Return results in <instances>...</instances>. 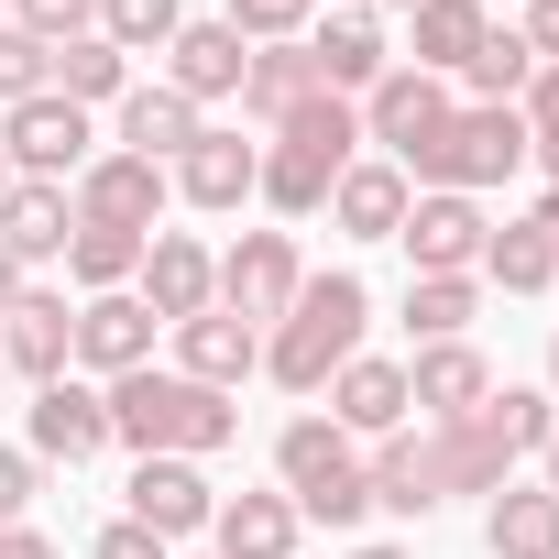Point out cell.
Listing matches in <instances>:
<instances>
[{
	"label": "cell",
	"mask_w": 559,
	"mask_h": 559,
	"mask_svg": "<svg viewBox=\"0 0 559 559\" xmlns=\"http://www.w3.org/2000/svg\"><path fill=\"white\" fill-rule=\"evenodd\" d=\"M110 395V439L132 450V461H209V450H230L241 439V406L230 395H209V384H187V373H121V384H99Z\"/></svg>",
	"instance_id": "1"
},
{
	"label": "cell",
	"mask_w": 559,
	"mask_h": 559,
	"mask_svg": "<svg viewBox=\"0 0 559 559\" xmlns=\"http://www.w3.org/2000/svg\"><path fill=\"white\" fill-rule=\"evenodd\" d=\"M362 330H373L362 274H352V263H341V274H308V286H297V308L263 330V373L286 384V395H330V373L362 352Z\"/></svg>",
	"instance_id": "2"
},
{
	"label": "cell",
	"mask_w": 559,
	"mask_h": 559,
	"mask_svg": "<svg viewBox=\"0 0 559 559\" xmlns=\"http://www.w3.org/2000/svg\"><path fill=\"white\" fill-rule=\"evenodd\" d=\"M515 165H526V121H515V110H472V99H461V110L439 121V143H417V154H406V187L483 198V187H504Z\"/></svg>",
	"instance_id": "3"
},
{
	"label": "cell",
	"mask_w": 559,
	"mask_h": 559,
	"mask_svg": "<svg viewBox=\"0 0 559 559\" xmlns=\"http://www.w3.org/2000/svg\"><path fill=\"white\" fill-rule=\"evenodd\" d=\"M450 110H461L450 78H428V67H384V78L362 88V143H384V165H406L417 143H439Z\"/></svg>",
	"instance_id": "4"
},
{
	"label": "cell",
	"mask_w": 559,
	"mask_h": 559,
	"mask_svg": "<svg viewBox=\"0 0 559 559\" xmlns=\"http://www.w3.org/2000/svg\"><path fill=\"white\" fill-rule=\"evenodd\" d=\"M297 286H308V274H297V241H286V230H241V241L219 252V308H230V319H252V330L286 319V308H297Z\"/></svg>",
	"instance_id": "5"
},
{
	"label": "cell",
	"mask_w": 559,
	"mask_h": 559,
	"mask_svg": "<svg viewBox=\"0 0 559 559\" xmlns=\"http://www.w3.org/2000/svg\"><path fill=\"white\" fill-rule=\"evenodd\" d=\"M0 154H12V176H45V187H67L88 154H99V132H88V110L78 99H23L12 121H0Z\"/></svg>",
	"instance_id": "6"
},
{
	"label": "cell",
	"mask_w": 559,
	"mask_h": 559,
	"mask_svg": "<svg viewBox=\"0 0 559 559\" xmlns=\"http://www.w3.org/2000/svg\"><path fill=\"white\" fill-rule=\"evenodd\" d=\"M165 198H176V176L143 165V154H88L78 187H67V209L78 219H110V230H165Z\"/></svg>",
	"instance_id": "7"
},
{
	"label": "cell",
	"mask_w": 559,
	"mask_h": 559,
	"mask_svg": "<svg viewBox=\"0 0 559 559\" xmlns=\"http://www.w3.org/2000/svg\"><path fill=\"white\" fill-rule=\"evenodd\" d=\"M406 263L417 274H483V241H493V219H483V198H450V187H417L406 198Z\"/></svg>",
	"instance_id": "8"
},
{
	"label": "cell",
	"mask_w": 559,
	"mask_h": 559,
	"mask_svg": "<svg viewBox=\"0 0 559 559\" xmlns=\"http://www.w3.org/2000/svg\"><path fill=\"white\" fill-rule=\"evenodd\" d=\"M132 297L176 330V319H198V308H219V252L198 241V230H154L143 241V274H132Z\"/></svg>",
	"instance_id": "9"
},
{
	"label": "cell",
	"mask_w": 559,
	"mask_h": 559,
	"mask_svg": "<svg viewBox=\"0 0 559 559\" xmlns=\"http://www.w3.org/2000/svg\"><path fill=\"white\" fill-rule=\"evenodd\" d=\"M0 362H12L23 384H56V373L78 362V308H67L56 286H23L12 308H0Z\"/></svg>",
	"instance_id": "10"
},
{
	"label": "cell",
	"mask_w": 559,
	"mask_h": 559,
	"mask_svg": "<svg viewBox=\"0 0 559 559\" xmlns=\"http://www.w3.org/2000/svg\"><path fill=\"white\" fill-rule=\"evenodd\" d=\"M110 450V395L99 384H78V373H56V384H34V461H99Z\"/></svg>",
	"instance_id": "11"
},
{
	"label": "cell",
	"mask_w": 559,
	"mask_h": 559,
	"mask_svg": "<svg viewBox=\"0 0 559 559\" xmlns=\"http://www.w3.org/2000/svg\"><path fill=\"white\" fill-rule=\"evenodd\" d=\"M209 515H219V493H209L198 461H132V526L187 548V537H209Z\"/></svg>",
	"instance_id": "12"
},
{
	"label": "cell",
	"mask_w": 559,
	"mask_h": 559,
	"mask_svg": "<svg viewBox=\"0 0 559 559\" xmlns=\"http://www.w3.org/2000/svg\"><path fill=\"white\" fill-rule=\"evenodd\" d=\"M154 330H165V319H154L132 286H121V297H88V308H78V362H88L99 384H121V373L154 362Z\"/></svg>",
	"instance_id": "13"
},
{
	"label": "cell",
	"mask_w": 559,
	"mask_h": 559,
	"mask_svg": "<svg viewBox=\"0 0 559 559\" xmlns=\"http://www.w3.org/2000/svg\"><path fill=\"white\" fill-rule=\"evenodd\" d=\"M176 373L209 384V395H230L241 373H263V330L230 319V308H198V319H176Z\"/></svg>",
	"instance_id": "14"
},
{
	"label": "cell",
	"mask_w": 559,
	"mask_h": 559,
	"mask_svg": "<svg viewBox=\"0 0 559 559\" xmlns=\"http://www.w3.org/2000/svg\"><path fill=\"white\" fill-rule=\"evenodd\" d=\"M483 395H493V362H483L472 341H428V352L406 362V406H417L428 428H461Z\"/></svg>",
	"instance_id": "15"
},
{
	"label": "cell",
	"mask_w": 559,
	"mask_h": 559,
	"mask_svg": "<svg viewBox=\"0 0 559 559\" xmlns=\"http://www.w3.org/2000/svg\"><path fill=\"white\" fill-rule=\"evenodd\" d=\"M384 67H395V45H384V23H373V12H330V23L308 34V78H319L330 99H362Z\"/></svg>",
	"instance_id": "16"
},
{
	"label": "cell",
	"mask_w": 559,
	"mask_h": 559,
	"mask_svg": "<svg viewBox=\"0 0 559 559\" xmlns=\"http://www.w3.org/2000/svg\"><path fill=\"white\" fill-rule=\"evenodd\" d=\"M241 67H252V45L230 34V23H176V45H165V88L176 99H241Z\"/></svg>",
	"instance_id": "17"
},
{
	"label": "cell",
	"mask_w": 559,
	"mask_h": 559,
	"mask_svg": "<svg viewBox=\"0 0 559 559\" xmlns=\"http://www.w3.org/2000/svg\"><path fill=\"white\" fill-rule=\"evenodd\" d=\"M417 406H406V362H373V352H352L341 373H330V428H352V439H395Z\"/></svg>",
	"instance_id": "18"
},
{
	"label": "cell",
	"mask_w": 559,
	"mask_h": 559,
	"mask_svg": "<svg viewBox=\"0 0 559 559\" xmlns=\"http://www.w3.org/2000/svg\"><path fill=\"white\" fill-rule=\"evenodd\" d=\"M373 504H395V515H439L450 504V461H439V439L428 428H395V439H373Z\"/></svg>",
	"instance_id": "19"
},
{
	"label": "cell",
	"mask_w": 559,
	"mask_h": 559,
	"mask_svg": "<svg viewBox=\"0 0 559 559\" xmlns=\"http://www.w3.org/2000/svg\"><path fill=\"white\" fill-rule=\"evenodd\" d=\"M67 230H78L67 187H45V176H12V187H0V252H12L23 274H34V263H67Z\"/></svg>",
	"instance_id": "20"
},
{
	"label": "cell",
	"mask_w": 559,
	"mask_h": 559,
	"mask_svg": "<svg viewBox=\"0 0 559 559\" xmlns=\"http://www.w3.org/2000/svg\"><path fill=\"white\" fill-rule=\"evenodd\" d=\"M198 132H209V110H198V99H176L165 78H132V88H121V154H143V165H176Z\"/></svg>",
	"instance_id": "21"
},
{
	"label": "cell",
	"mask_w": 559,
	"mask_h": 559,
	"mask_svg": "<svg viewBox=\"0 0 559 559\" xmlns=\"http://www.w3.org/2000/svg\"><path fill=\"white\" fill-rule=\"evenodd\" d=\"M252 176H263V154H252L241 132H219V121L176 154V198H187V209H209V219H219V209H241V198H252Z\"/></svg>",
	"instance_id": "22"
},
{
	"label": "cell",
	"mask_w": 559,
	"mask_h": 559,
	"mask_svg": "<svg viewBox=\"0 0 559 559\" xmlns=\"http://www.w3.org/2000/svg\"><path fill=\"white\" fill-rule=\"evenodd\" d=\"M406 198H417V187H406V165L352 154V165H341V187H330V219H341L352 241H395V230H406Z\"/></svg>",
	"instance_id": "23"
},
{
	"label": "cell",
	"mask_w": 559,
	"mask_h": 559,
	"mask_svg": "<svg viewBox=\"0 0 559 559\" xmlns=\"http://www.w3.org/2000/svg\"><path fill=\"white\" fill-rule=\"evenodd\" d=\"M297 504L286 493H219V515H209V559H297Z\"/></svg>",
	"instance_id": "24"
},
{
	"label": "cell",
	"mask_w": 559,
	"mask_h": 559,
	"mask_svg": "<svg viewBox=\"0 0 559 559\" xmlns=\"http://www.w3.org/2000/svg\"><path fill=\"white\" fill-rule=\"evenodd\" d=\"M493 34V12H483V0H417V12H406V67H428V78H461L472 67V45Z\"/></svg>",
	"instance_id": "25"
},
{
	"label": "cell",
	"mask_w": 559,
	"mask_h": 559,
	"mask_svg": "<svg viewBox=\"0 0 559 559\" xmlns=\"http://www.w3.org/2000/svg\"><path fill=\"white\" fill-rule=\"evenodd\" d=\"M274 472H286V504H297V493H319V483L362 472V439H352V428H330V417H286V439H274Z\"/></svg>",
	"instance_id": "26"
},
{
	"label": "cell",
	"mask_w": 559,
	"mask_h": 559,
	"mask_svg": "<svg viewBox=\"0 0 559 559\" xmlns=\"http://www.w3.org/2000/svg\"><path fill=\"white\" fill-rule=\"evenodd\" d=\"M483 548H493V559H559V493L504 483V493L483 504Z\"/></svg>",
	"instance_id": "27"
},
{
	"label": "cell",
	"mask_w": 559,
	"mask_h": 559,
	"mask_svg": "<svg viewBox=\"0 0 559 559\" xmlns=\"http://www.w3.org/2000/svg\"><path fill=\"white\" fill-rule=\"evenodd\" d=\"M143 241H154V230H110V219H78V230H67V274H78L88 297H121L132 274H143Z\"/></svg>",
	"instance_id": "28"
},
{
	"label": "cell",
	"mask_w": 559,
	"mask_h": 559,
	"mask_svg": "<svg viewBox=\"0 0 559 559\" xmlns=\"http://www.w3.org/2000/svg\"><path fill=\"white\" fill-rule=\"evenodd\" d=\"M526 78H537V45L504 23V34H483V45H472V67H461L450 88H472V110H515V99H526Z\"/></svg>",
	"instance_id": "29"
},
{
	"label": "cell",
	"mask_w": 559,
	"mask_h": 559,
	"mask_svg": "<svg viewBox=\"0 0 559 559\" xmlns=\"http://www.w3.org/2000/svg\"><path fill=\"white\" fill-rule=\"evenodd\" d=\"M472 428L515 461V450H548V439H559V406H548V384H493V395L472 406Z\"/></svg>",
	"instance_id": "30"
},
{
	"label": "cell",
	"mask_w": 559,
	"mask_h": 559,
	"mask_svg": "<svg viewBox=\"0 0 559 559\" xmlns=\"http://www.w3.org/2000/svg\"><path fill=\"white\" fill-rule=\"evenodd\" d=\"M330 187H341V165H330V154H308V143H263L252 198H274L286 219H308V209H330Z\"/></svg>",
	"instance_id": "31"
},
{
	"label": "cell",
	"mask_w": 559,
	"mask_h": 559,
	"mask_svg": "<svg viewBox=\"0 0 559 559\" xmlns=\"http://www.w3.org/2000/svg\"><path fill=\"white\" fill-rule=\"evenodd\" d=\"M121 88H132V56L110 45V34H78V45H56V99H78V110H121Z\"/></svg>",
	"instance_id": "32"
},
{
	"label": "cell",
	"mask_w": 559,
	"mask_h": 559,
	"mask_svg": "<svg viewBox=\"0 0 559 559\" xmlns=\"http://www.w3.org/2000/svg\"><path fill=\"white\" fill-rule=\"evenodd\" d=\"M483 274H493L504 297H548V286H559V252H548L537 219H504V230L483 241Z\"/></svg>",
	"instance_id": "33"
},
{
	"label": "cell",
	"mask_w": 559,
	"mask_h": 559,
	"mask_svg": "<svg viewBox=\"0 0 559 559\" xmlns=\"http://www.w3.org/2000/svg\"><path fill=\"white\" fill-rule=\"evenodd\" d=\"M472 308H483L472 274H406V330H417V352H428V341H472Z\"/></svg>",
	"instance_id": "34"
},
{
	"label": "cell",
	"mask_w": 559,
	"mask_h": 559,
	"mask_svg": "<svg viewBox=\"0 0 559 559\" xmlns=\"http://www.w3.org/2000/svg\"><path fill=\"white\" fill-rule=\"evenodd\" d=\"M274 143H308V154L352 165V154H362V99H330V88H308L286 121H274Z\"/></svg>",
	"instance_id": "35"
},
{
	"label": "cell",
	"mask_w": 559,
	"mask_h": 559,
	"mask_svg": "<svg viewBox=\"0 0 559 559\" xmlns=\"http://www.w3.org/2000/svg\"><path fill=\"white\" fill-rule=\"evenodd\" d=\"M308 88H319L308 78V45H252V67H241V110L252 121H286Z\"/></svg>",
	"instance_id": "36"
},
{
	"label": "cell",
	"mask_w": 559,
	"mask_h": 559,
	"mask_svg": "<svg viewBox=\"0 0 559 559\" xmlns=\"http://www.w3.org/2000/svg\"><path fill=\"white\" fill-rule=\"evenodd\" d=\"M176 23H187V0H99V34H110L121 56H165Z\"/></svg>",
	"instance_id": "37"
},
{
	"label": "cell",
	"mask_w": 559,
	"mask_h": 559,
	"mask_svg": "<svg viewBox=\"0 0 559 559\" xmlns=\"http://www.w3.org/2000/svg\"><path fill=\"white\" fill-rule=\"evenodd\" d=\"M439 439V461H450V493H504V450L461 417V428H428Z\"/></svg>",
	"instance_id": "38"
},
{
	"label": "cell",
	"mask_w": 559,
	"mask_h": 559,
	"mask_svg": "<svg viewBox=\"0 0 559 559\" xmlns=\"http://www.w3.org/2000/svg\"><path fill=\"white\" fill-rule=\"evenodd\" d=\"M45 88H56V45H34L23 23H0V99L23 110V99H45Z\"/></svg>",
	"instance_id": "39"
},
{
	"label": "cell",
	"mask_w": 559,
	"mask_h": 559,
	"mask_svg": "<svg viewBox=\"0 0 559 559\" xmlns=\"http://www.w3.org/2000/svg\"><path fill=\"white\" fill-rule=\"evenodd\" d=\"M308 12H319V0H230L219 23H230L241 45H308Z\"/></svg>",
	"instance_id": "40"
},
{
	"label": "cell",
	"mask_w": 559,
	"mask_h": 559,
	"mask_svg": "<svg viewBox=\"0 0 559 559\" xmlns=\"http://www.w3.org/2000/svg\"><path fill=\"white\" fill-rule=\"evenodd\" d=\"M12 23L34 45H78V34H99V0H12Z\"/></svg>",
	"instance_id": "41"
},
{
	"label": "cell",
	"mask_w": 559,
	"mask_h": 559,
	"mask_svg": "<svg viewBox=\"0 0 559 559\" xmlns=\"http://www.w3.org/2000/svg\"><path fill=\"white\" fill-rule=\"evenodd\" d=\"M297 515H308V526H362V515H373V472H341V483L297 493Z\"/></svg>",
	"instance_id": "42"
},
{
	"label": "cell",
	"mask_w": 559,
	"mask_h": 559,
	"mask_svg": "<svg viewBox=\"0 0 559 559\" xmlns=\"http://www.w3.org/2000/svg\"><path fill=\"white\" fill-rule=\"evenodd\" d=\"M34 493H45V461H34V450H0V526H23Z\"/></svg>",
	"instance_id": "43"
},
{
	"label": "cell",
	"mask_w": 559,
	"mask_h": 559,
	"mask_svg": "<svg viewBox=\"0 0 559 559\" xmlns=\"http://www.w3.org/2000/svg\"><path fill=\"white\" fill-rule=\"evenodd\" d=\"M88 559H176V548H165L154 526H132V515H121V526H99V548H88Z\"/></svg>",
	"instance_id": "44"
},
{
	"label": "cell",
	"mask_w": 559,
	"mask_h": 559,
	"mask_svg": "<svg viewBox=\"0 0 559 559\" xmlns=\"http://www.w3.org/2000/svg\"><path fill=\"white\" fill-rule=\"evenodd\" d=\"M526 45H537V67H559V0H526V23H515Z\"/></svg>",
	"instance_id": "45"
},
{
	"label": "cell",
	"mask_w": 559,
	"mask_h": 559,
	"mask_svg": "<svg viewBox=\"0 0 559 559\" xmlns=\"http://www.w3.org/2000/svg\"><path fill=\"white\" fill-rule=\"evenodd\" d=\"M0 559H56V537L45 526H0Z\"/></svg>",
	"instance_id": "46"
},
{
	"label": "cell",
	"mask_w": 559,
	"mask_h": 559,
	"mask_svg": "<svg viewBox=\"0 0 559 559\" xmlns=\"http://www.w3.org/2000/svg\"><path fill=\"white\" fill-rule=\"evenodd\" d=\"M526 219H537V230H548V252H559V187H548V198H537Z\"/></svg>",
	"instance_id": "47"
},
{
	"label": "cell",
	"mask_w": 559,
	"mask_h": 559,
	"mask_svg": "<svg viewBox=\"0 0 559 559\" xmlns=\"http://www.w3.org/2000/svg\"><path fill=\"white\" fill-rule=\"evenodd\" d=\"M23 286H34V274H23V263H12V252H0V308H12V297H23Z\"/></svg>",
	"instance_id": "48"
},
{
	"label": "cell",
	"mask_w": 559,
	"mask_h": 559,
	"mask_svg": "<svg viewBox=\"0 0 559 559\" xmlns=\"http://www.w3.org/2000/svg\"><path fill=\"white\" fill-rule=\"evenodd\" d=\"M526 165H548V187H559V132H548V143H526Z\"/></svg>",
	"instance_id": "49"
},
{
	"label": "cell",
	"mask_w": 559,
	"mask_h": 559,
	"mask_svg": "<svg viewBox=\"0 0 559 559\" xmlns=\"http://www.w3.org/2000/svg\"><path fill=\"white\" fill-rule=\"evenodd\" d=\"M537 493H559V439H548V450H537Z\"/></svg>",
	"instance_id": "50"
},
{
	"label": "cell",
	"mask_w": 559,
	"mask_h": 559,
	"mask_svg": "<svg viewBox=\"0 0 559 559\" xmlns=\"http://www.w3.org/2000/svg\"><path fill=\"white\" fill-rule=\"evenodd\" d=\"M548 406H559V341H548Z\"/></svg>",
	"instance_id": "51"
},
{
	"label": "cell",
	"mask_w": 559,
	"mask_h": 559,
	"mask_svg": "<svg viewBox=\"0 0 559 559\" xmlns=\"http://www.w3.org/2000/svg\"><path fill=\"white\" fill-rule=\"evenodd\" d=\"M352 559H406V548H352Z\"/></svg>",
	"instance_id": "52"
},
{
	"label": "cell",
	"mask_w": 559,
	"mask_h": 559,
	"mask_svg": "<svg viewBox=\"0 0 559 559\" xmlns=\"http://www.w3.org/2000/svg\"><path fill=\"white\" fill-rule=\"evenodd\" d=\"M0 187H12V154H0Z\"/></svg>",
	"instance_id": "53"
},
{
	"label": "cell",
	"mask_w": 559,
	"mask_h": 559,
	"mask_svg": "<svg viewBox=\"0 0 559 559\" xmlns=\"http://www.w3.org/2000/svg\"><path fill=\"white\" fill-rule=\"evenodd\" d=\"M0 23H12V0H0Z\"/></svg>",
	"instance_id": "54"
},
{
	"label": "cell",
	"mask_w": 559,
	"mask_h": 559,
	"mask_svg": "<svg viewBox=\"0 0 559 559\" xmlns=\"http://www.w3.org/2000/svg\"><path fill=\"white\" fill-rule=\"evenodd\" d=\"M395 12H417V0H395Z\"/></svg>",
	"instance_id": "55"
},
{
	"label": "cell",
	"mask_w": 559,
	"mask_h": 559,
	"mask_svg": "<svg viewBox=\"0 0 559 559\" xmlns=\"http://www.w3.org/2000/svg\"><path fill=\"white\" fill-rule=\"evenodd\" d=\"M0 373H12V362H0Z\"/></svg>",
	"instance_id": "56"
}]
</instances>
